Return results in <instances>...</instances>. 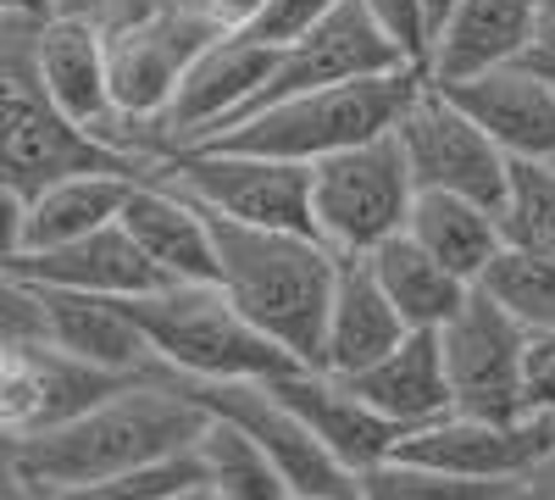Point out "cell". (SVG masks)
I'll use <instances>...</instances> for the list:
<instances>
[{"label": "cell", "mask_w": 555, "mask_h": 500, "mask_svg": "<svg viewBox=\"0 0 555 500\" xmlns=\"http://www.w3.org/2000/svg\"><path fill=\"white\" fill-rule=\"evenodd\" d=\"M361 261L378 279V290L389 295V306L405 317V329H439L444 317L467 300V290H473L467 279H455L444 261H434L405 229L389 234L378 251H366Z\"/></svg>", "instance_id": "cell-26"}, {"label": "cell", "mask_w": 555, "mask_h": 500, "mask_svg": "<svg viewBox=\"0 0 555 500\" xmlns=\"http://www.w3.org/2000/svg\"><path fill=\"white\" fill-rule=\"evenodd\" d=\"M366 12H373V23L400 44V56L411 67H423L428 56V17H423V0H361Z\"/></svg>", "instance_id": "cell-33"}, {"label": "cell", "mask_w": 555, "mask_h": 500, "mask_svg": "<svg viewBox=\"0 0 555 500\" xmlns=\"http://www.w3.org/2000/svg\"><path fill=\"white\" fill-rule=\"evenodd\" d=\"M450 12H455V0H423V17H428V39H434V28H439V23H444ZM423 62H428V56H423Z\"/></svg>", "instance_id": "cell-40"}, {"label": "cell", "mask_w": 555, "mask_h": 500, "mask_svg": "<svg viewBox=\"0 0 555 500\" xmlns=\"http://www.w3.org/2000/svg\"><path fill=\"white\" fill-rule=\"evenodd\" d=\"M539 7V23H555V0H533Z\"/></svg>", "instance_id": "cell-41"}, {"label": "cell", "mask_w": 555, "mask_h": 500, "mask_svg": "<svg viewBox=\"0 0 555 500\" xmlns=\"http://www.w3.org/2000/svg\"><path fill=\"white\" fill-rule=\"evenodd\" d=\"M7 267L34 290H73V295H145L156 284H167L151 267V256L133 245V234L122 222H106V229H89L67 245H44V251H17L7 256Z\"/></svg>", "instance_id": "cell-17"}, {"label": "cell", "mask_w": 555, "mask_h": 500, "mask_svg": "<svg viewBox=\"0 0 555 500\" xmlns=\"http://www.w3.org/2000/svg\"><path fill=\"white\" fill-rule=\"evenodd\" d=\"M522 62L555 89V23H539L533 28V39H528V51H522Z\"/></svg>", "instance_id": "cell-37"}, {"label": "cell", "mask_w": 555, "mask_h": 500, "mask_svg": "<svg viewBox=\"0 0 555 500\" xmlns=\"http://www.w3.org/2000/svg\"><path fill=\"white\" fill-rule=\"evenodd\" d=\"M284 500H345V495H295V489H289Z\"/></svg>", "instance_id": "cell-43"}, {"label": "cell", "mask_w": 555, "mask_h": 500, "mask_svg": "<svg viewBox=\"0 0 555 500\" xmlns=\"http://www.w3.org/2000/svg\"><path fill=\"white\" fill-rule=\"evenodd\" d=\"M361 500H512L517 484L505 478H461V473H439L405 457H384L373 467H361Z\"/></svg>", "instance_id": "cell-29"}, {"label": "cell", "mask_w": 555, "mask_h": 500, "mask_svg": "<svg viewBox=\"0 0 555 500\" xmlns=\"http://www.w3.org/2000/svg\"><path fill=\"white\" fill-rule=\"evenodd\" d=\"M539 28L533 0H455V12L434 28L423 78H467L500 62H517Z\"/></svg>", "instance_id": "cell-21"}, {"label": "cell", "mask_w": 555, "mask_h": 500, "mask_svg": "<svg viewBox=\"0 0 555 500\" xmlns=\"http://www.w3.org/2000/svg\"><path fill=\"white\" fill-rule=\"evenodd\" d=\"M117 306L145 334L156 368L178 379H272L295 368L289 350H278L267 334L245 323L217 279H201V284L172 279L145 295H122Z\"/></svg>", "instance_id": "cell-4"}, {"label": "cell", "mask_w": 555, "mask_h": 500, "mask_svg": "<svg viewBox=\"0 0 555 500\" xmlns=\"http://www.w3.org/2000/svg\"><path fill=\"white\" fill-rule=\"evenodd\" d=\"M395 145H400V156L411 167L416 190L467 195V201L500 211L505 178H512V156H505L439 84H428V78L416 84L411 106L395 123Z\"/></svg>", "instance_id": "cell-9"}, {"label": "cell", "mask_w": 555, "mask_h": 500, "mask_svg": "<svg viewBox=\"0 0 555 500\" xmlns=\"http://www.w3.org/2000/svg\"><path fill=\"white\" fill-rule=\"evenodd\" d=\"M167 379L190 395L206 418H222V423H234L240 434H250L278 462V473H284V484L295 495H345V500H361V478L289 412L284 400H278L272 379H178V373H167Z\"/></svg>", "instance_id": "cell-8"}, {"label": "cell", "mask_w": 555, "mask_h": 500, "mask_svg": "<svg viewBox=\"0 0 555 500\" xmlns=\"http://www.w3.org/2000/svg\"><path fill=\"white\" fill-rule=\"evenodd\" d=\"M117 222L133 234V245L151 256V267L172 284H201L217 279V245H211V217L206 206H195L183 190H172L167 178L139 172L128 184V201L117 211Z\"/></svg>", "instance_id": "cell-18"}, {"label": "cell", "mask_w": 555, "mask_h": 500, "mask_svg": "<svg viewBox=\"0 0 555 500\" xmlns=\"http://www.w3.org/2000/svg\"><path fill=\"white\" fill-rule=\"evenodd\" d=\"M190 7L217 28V34H245L256 17H261V7L267 0H190Z\"/></svg>", "instance_id": "cell-36"}, {"label": "cell", "mask_w": 555, "mask_h": 500, "mask_svg": "<svg viewBox=\"0 0 555 500\" xmlns=\"http://www.w3.org/2000/svg\"><path fill=\"white\" fill-rule=\"evenodd\" d=\"M34 78H39V89L51 95V106L67 123H78L83 133L117 145V106H112L101 17H89V12H51L44 17L39 34H34Z\"/></svg>", "instance_id": "cell-15"}, {"label": "cell", "mask_w": 555, "mask_h": 500, "mask_svg": "<svg viewBox=\"0 0 555 500\" xmlns=\"http://www.w3.org/2000/svg\"><path fill=\"white\" fill-rule=\"evenodd\" d=\"M334 7H339V0H267L261 17H256L245 34L261 39V44H289L295 34H306L311 23H322Z\"/></svg>", "instance_id": "cell-34"}, {"label": "cell", "mask_w": 555, "mask_h": 500, "mask_svg": "<svg viewBox=\"0 0 555 500\" xmlns=\"http://www.w3.org/2000/svg\"><path fill=\"white\" fill-rule=\"evenodd\" d=\"M272 62H278V44H261L250 34H217L195 56V67L183 73V84L172 89V101L156 123V162L167 151L201 145L228 123H240L245 106L256 101V89L267 84Z\"/></svg>", "instance_id": "cell-13"}, {"label": "cell", "mask_w": 555, "mask_h": 500, "mask_svg": "<svg viewBox=\"0 0 555 500\" xmlns=\"http://www.w3.org/2000/svg\"><path fill=\"white\" fill-rule=\"evenodd\" d=\"M411 167L395 145V128L311 162V229L334 256H366L405 229Z\"/></svg>", "instance_id": "cell-7"}, {"label": "cell", "mask_w": 555, "mask_h": 500, "mask_svg": "<svg viewBox=\"0 0 555 500\" xmlns=\"http://www.w3.org/2000/svg\"><path fill=\"white\" fill-rule=\"evenodd\" d=\"M190 457H195L206 500H284L289 495L278 462L250 434H240L234 423H222V418H206Z\"/></svg>", "instance_id": "cell-27"}, {"label": "cell", "mask_w": 555, "mask_h": 500, "mask_svg": "<svg viewBox=\"0 0 555 500\" xmlns=\"http://www.w3.org/2000/svg\"><path fill=\"white\" fill-rule=\"evenodd\" d=\"M12 345H17L12 334H0V368H7V356H12Z\"/></svg>", "instance_id": "cell-42"}, {"label": "cell", "mask_w": 555, "mask_h": 500, "mask_svg": "<svg viewBox=\"0 0 555 500\" xmlns=\"http://www.w3.org/2000/svg\"><path fill=\"white\" fill-rule=\"evenodd\" d=\"M139 373H112L95 361H78L51 339H17L0 368V428L12 439H34L44 428H62L95 400L122 389Z\"/></svg>", "instance_id": "cell-14"}, {"label": "cell", "mask_w": 555, "mask_h": 500, "mask_svg": "<svg viewBox=\"0 0 555 500\" xmlns=\"http://www.w3.org/2000/svg\"><path fill=\"white\" fill-rule=\"evenodd\" d=\"M500 229H505V245L555 251V162H512Z\"/></svg>", "instance_id": "cell-30"}, {"label": "cell", "mask_w": 555, "mask_h": 500, "mask_svg": "<svg viewBox=\"0 0 555 500\" xmlns=\"http://www.w3.org/2000/svg\"><path fill=\"white\" fill-rule=\"evenodd\" d=\"M172 500H206L201 489H183V495H172Z\"/></svg>", "instance_id": "cell-44"}, {"label": "cell", "mask_w": 555, "mask_h": 500, "mask_svg": "<svg viewBox=\"0 0 555 500\" xmlns=\"http://www.w3.org/2000/svg\"><path fill=\"white\" fill-rule=\"evenodd\" d=\"M395 67H411L400 56V44L373 23V12H366L361 0H339L322 23H311L289 44H278V62H272L267 84L256 89V101L245 106V117L272 106V101H284V95H300V89L350 84V78H373V73H395Z\"/></svg>", "instance_id": "cell-12"}, {"label": "cell", "mask_w": 555, "mask_h": 500, "mask_svg": "<svg viewBox=\"0 0 555 500\" xmlns=\"http://www.w3.org/2000/svg\"><path fill=\"white\" fill-rule=\"evenodd\" d=\"M439 89L512 162H555V89L522 56L483 67V73H467V78H444Z\"/></svg>", "instance_id": "cell-16"}, {"label": "cell", "mask_w": 555, "mask_h": 500, "mask_svg": "<svg viewBox=\"0 0 555 500\" xmlns=\"http://www.w3.org/2000/svg\"><path fill=\"white\" fill-rule=\"evenodd\" d=\"M405 339V317L389 306V295L378 290V279L366 272L361 256H339V279H334V300L322 317V350L317 368L350 379L361 368H373L378 356H389Z\"/></svg>", "instance_id": "cell-20"}, {"label": "cell", "mask_w": 555, "mask_h": 500, "mask_svg": "<svg viewBox=\"0 0 555 500\" xmlns=\"http://www.w3.org/2000/svg\"><path fill=\"white\" fill-rule=\"evenodd\" d=\"M0 334H12V339H44L39 290L23 284L7 261H0Z\"/></svg>", "instance_id": "cell-35"}, {"label": "cell", "mask_w": 555, "mask_h": 500, "mask_svg": "<svg viewBox=\"0 0 555 500\" xmlns=\"http://www.w3.org/2000/svg\"><path fill=\"white\" fill-rule=\"evenodd\" d=\"M34 7H44V12H89V17H117V12H128V7H139V0H34Z\"/></svg>", "instance_id": "cell-38"}, {"label": "cell", "mask_w": 555, "mask_h": 500, "mask_svg": "<svg viewBox=\"0 0 555 500\" xmlns=\"http://www.w3.org/2000/svg\"><path fill=\"white\" fill-rule=\"evenodd\" d=\"M44 306V339L62 345L78 361H95L112 373H151V345L128 323V311L112 295H73V290H39Z\"/></svg>", "instance_id": "cell-23"}, {"label": "cell", "mask_w": 555, "mask_h": 500, "mask_svg": "<svg viewBox=\"0 0 555 500\" xmlns=\"http://www.w3.org/2000/svg\"><path fill=\"white\" fill-rule=\"evenodd\" d=\"M405 234L423 245L434 261H444L455 279H467V284H478L483 267L505 251L500 211L494 206H478L467 195H444V190H416L411 195Z\"/></svg>", "instance_id": "cell-24"}, {"label": "cell", "mask_w": 555, "mask_h": 500, "mask_svg": "<svg viewBox=\"0 0 555 500\" xmlns=\"http://www.w3.org/2000/svg\"><path fill=\"white\" fill-rule=\"evenodd\" d=\"M389 457L423 462L461 478H505L517 484L555 462V423L550 418H467L444 412L423 428H405Z\"/></svg>", "instance_id": "cell-11"}, {"label": "cell", "mask_w": 555, "mask_h": 500, "mask_svg": "<svg viewBox=\"0 0 555 500\" xmlns=\"http://www.w3.org/2000/svg\"><path fill=\"white\" fill-rule=\"evenodd\" d=\"M378 418H389L400 434L423 428L434 418L450 412V379H444V350H439V329H405V339L378 356L373 368H361L345 379Z\"/></svg>", "instance_id": "cell-22"}, {"label": "cell", "mask_w": 555, "mask_h": 500, "mask_svg": "<svg viewBox=\"0 0 555 500\" xmlns=\"http://www.w3.org/2000/svg\"><path fill=\"white\" fill-rule=\"evenodd\" d=\"M272 389H278V400H284L289 412L322 445H328L350 473L384 462L389 450H395V439H400V428L389 418H378L345 379L322 373V368H306V361H295V368H284V373H272Z\"/></svg>", "instance_id": "cell-19"}, {"label": "cell", "mask_w": 555, "mask_h": 500, "mask_svg": "<svg viewBox=\"0 0 555 500\" xmlns=\"http://www.w3.org/2000/svg\"><path fill=\"white\" fill-rule=\"evenodd\" d=\"M522 412L555 423V329H528V345H522Z\"/></svg>", "instance_id": "cell-32"}, {"label": "cell", "mask_w": 555, "mask_h": 500, "mask_svg": "<svg viewBox=\"0 0 555 500\" xmlns=\"http://www.w3.org/2000/svg\"><path fill=\"white\" fill-rule=\"evenodd\" d=\"M512 500H555V462L550 467H539V473H528L522 484H517V495Z\"/></svg>", "instance_id": "cell-39"}, {"label": "cell", "mask_w": 555, "mask_h": 500, "mask_svg": "<svg viewBox=\"0 0 555 500\" xmlns=\"http://www.w3.org/2000/svg\"><path fill=\"white\" fill-rule=\"evenodd\" d=\"M106 28V73L117 106V145L156 167V123L172 101L183 73L217 39V28L190 0H139L101 23Z\"/></svg>", "instance_id": "cell-5"}, {"label": "cell", "mask_w": 555, "mask_h": 500, "mask_svg": "<svg viewBox=\"0 0 555 500\" xmlns=\"http://www.w3.org/2000/svg\"><path fill=\"white\" fill-rule=\"evenodd\" d=\"M183 489H201L195 457H167V462L133 467V473L67 484V489H51V500H172V495H183Z\"/></svg>", "instance_id": "cell-31"}, {"label": "cell", "mask_w": 555, "mask_h": 500, "mask_svg": "<svg viewBox=\"0 0 555 500\" xmlns=\"http://www.w3.org/2000/svg\"><path fill=\"white\" fill-rule=\"evenodd\" d=\"M133 172H67L56 184H44L23 201V245L17 251H44V245H67L89 229L117 222L128 201Z\"/></svg>", "instance_id": "cell-25"}, {"label": "cell", "mask_w": 555, "mask_h": 500, "mask_svg": "<svg viewBox=\"0 0 555 500\" xmlns=\"http://www.w3.org/2000/svg\"><path fill=\"white\" fill-rule=\"evenodd\" d=\"M172 190H183L195 206L228 222H250V229H284V234H311V167L278 162L256 151H228V145H183L167 151L156 167Z\"/></svg>", "instance_id": "cell-6"}, {"label": "cell", "mask_w": 555, "mask_h": 500, "mask_svg": "<svg viewBox=\"0 0 555 500\" xmlns=\"http://www.w3.org/2000/svg\"><path fill=\"white\" fill-rule=\"evenodd\" d=\"M522 345L528 329L478 284L467 290L444 323V379H450V412L467 418H528L522 412Z\"/></svg>", "instance_id": "cell-10"}, {"label": "cell", "mask_w": 555, "mask_h": 500, "mask_svg": "<svg viewBox=\"0 0 555 500\" xmlns=\"http://www.w3.org/2000/svg\"><path fill=\"white\" fill-rule=\"evenodd\" d=\"M211 245H217V284L240 306L245 323L267 334L278 350H289L295 361L317 368L339 256L311 234L250 229V222L228 217H211Z\"/></svg>", "instance_id": "cell-2"}, {"label": "cell", "mask_w": 555, "mask_h": 500, "mask_svg": "<svg viewBox=\"0 0 555 500\" xmlns=\"http://www.w3.org/2000/svg\"><path fill=\"white\" fill-rule=\"evenodd\" d=\"M423 67H395V73H373V78H350V84H322V89H300L261 112H250L245 123L211 133L201 145H228V151H256V156H278V162H322L334 151H350L361 140H378L400 123V112L411 106Z\"/></svg>", "instance_id": "cell-3"}, {"label": "cell", "mask_w": 555, "mask_h": 500, "mask_svg": "<svg viewBox=\"0 0 555 500\" xmlns=\"http://www.w3.org/2000/svg\"><path fill=\"white\" fill-rule=\"evenodd\" d=\"M483 295H494L522 329H555V251L505 245L478 279Z\"/></svg>", "instance_id": "cell-28"}, {"label": "cell", "mask_w": 555, "mask_h": 500, "mask_svg": "<svg viewBox=\"0 0 555 500\" xmlns=\"http://www.w3.org/2000/svg\"><path fill=\"white\" fill-rule=\"evenodd\" d=\"M201 428H206V412L162 368H151V373L128 379L122 389H112L106 400H95L89 412H78L73 423L23 439L17 473L51 495L67 484L133 473V467H151L167 457H190Z\"/></svg>", "instance_id": "cell-1"}]
</instances>
